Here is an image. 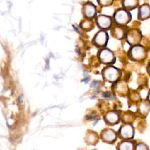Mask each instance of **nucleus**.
Returning a JSON list of instances; mask_svg holds the SVG:
<instances>
[{
	"label": "nucleus",
	"mask_w": 150,
	"mask_h": 150,
	"mask_svg": "<svg viewBox=\"0 0 150 150\" xmlns=\"http://www.w3.org/2000/svg\"><path fill=\"white\" fill-rule=\"evenodd\" d=\"M103 79L109 83H114L118 81L122 76L121 70L112 65H106L101 71Z\"/></svg>",
	"instance_id": "obj_1"
},
{
	"label": "nucleus",
	"mask_w": 150,
	"mask_h": 150,
	"mask_svg": "<svg viewBox=\"0 0 150 150\" xmlns=\"http://www.w3.org/2000/svg\"><path fill=\"white\" fill-rule=\"evenodd\" d=\"M128 56L132 61L141 62L146 58L147 52L143 46L138 44L130 47L128 52Z\"/></svg>",
	"instance_id": "obj_2"
},
{
	"label": "nucleus",
	"mask_w": 150,
	"mask_h": 150,
	"mask_svg": "<svg viewBox=\"0 0 150 150\" xmlns=\"http://www.w3.org/2000/svg\"><path fill=\"white\" fill-rule=\"evenodd\" d=\"M97 57L99 61L105 65H112L116 60L114 53L107 47L100 49L97 53Z\"/></svg>",
	"instance_id": "obj_3"
},
{
	"label": "nucleus",
	"mask_w": 150,
	"mask_h": 150,
	"mask_svg": "<svg viewBox=\"0 0 150 150\" xmlns=\"http://www.w3.org/2000/svg\"><path fill=\"white\" fill-rule=\"evenodd\" d=\"M131 14L129 11L123 8L117 10L113 15V21L115 24L125 26L131 21Z\"/></svg>",
	"instance_id": "obj_4"
},
{
	"label": "nucleus",
	"mask_w": 150,
	"mask_h": 150,
	"mask_svg": "<svg viewBox=\"0 0 150 150\" xmlns=\"http://www.w3.org/2000/svg\"><path fill=\"white\" fill-rule=\"evenodd\" d=\"M135 133V128L131 123H123L117 131L118 137L121 139H133Z\"/></svg>",
	"instance_id": "obj_5"
},
{
	"label": "nucleus",
	"mask_w": 150,
	"mask_h": 150,
	"mask_svg": "<svg viewBox=\"0 0 150 150\" xmlns=\"http://www.w3.org/2000/svg\"><path fill=\"white\" fill-rule=\"evenodd\" d=\"M109 40V35L107 30L100 29L94 36L92 43L97 48L101 49L107 47Z\"/></svg>",
	"instance_id": "obj_6"
},
{
	"label": "nucleus",
	"mask_w": 150,
	"mask_h": 150,
	"mask_svg": "<svg viewBox=\"0 0 150 150\" xmlns=\"http://www.w3.org/2000/svg\"><path fill=\"white\" fill-rule=\"evenodd\" d=\"M124 39L131 46L140 43L142 39V35L138 29H129L127 30Z\"/></svg>",
	"instance_id": "obj_7"
},
{
	"label": "nucleus",
	"mask_w": 150,
	"mask_h": 150,
	"mask_svg": "<svg viewBox=\"0 0 150 150\" xmlns=\"http://www.w3.org/2000/svg\"><path fill=\"white\" fill-rule=\"evenodd\" d=\"M117 132L110 128L103 129L100 134V139L105 143L108 144H114L118 138Z\"/></svg>",
	"instance_id": "obj_8"
},
{
	"label": "nucleus",
	"mask_w": 150,
	"mask_h": 150,
	"mask_svg": "<svg viewBox=\"0 0 150 150\" xmlns=\"http://www.w3.org/2000/svg\"><path fill=\"white\" fill-rule=\"evenodd\" d=\"M121 114L119 111L112 110L107 111L103 116L105 123L109 126H114L117 125L121 121Z\"/></svg>",
	"instance_id": "obj_9"
},
{
	"label": "nucleus",
	"mask_w": 150,
	"mask_h": 150,
	"mask_svg": "<svg viewBox=\"0 0 150 150\" xmlns=\"http://www.w3.org/2000/svg\"><path fill=\"white\" fill-rule=\"evenodd\" d=\"M95 23L97 26L101 29L107 30L110 29L112 25V19L111 16L105 15H99L95 18Z\"/></svg>",
	"instance_id": "obj_10"
},
{
	"label": "nucleus",
	"mask_w": 150,
	"mask_h": 150,
	"mask_svg": "<svg viewBox=\"0 0 150 150\" xmlns=\"http://www.w3.org/2000/svg\"><path fill=\"white\" fill-rule=\"evenodd\" d=\"M150 112V103L145 99L139 100L137 103V113L138 116L145 118Z\"/></svg>",
	"instance_id": "obj_11"
},
{
	"label": "nucleus",
	"mask_w": 150,
	"mask_h": 150,
	"mask_svg": "<svg viewBox=\"0 0 150 150\" xmlns=\"http://www.w3.org/2000/svg\"><path fill=\"white\" fill-rule=\"evenodd\" d=\"M128 29V27L126 25L122 26L115 24L114 26L112 25L110 28L111 35L112 38L116 39L122 40L125 38V34Z\"/></svg>",
	"instance_id": "obj_12"
},
{
	"label": "nucleus",
	"mask_w": 150,
	"mask_h": 150,
	"mask_svg": "<svg viewBox=\"0 0 150 150\" xmlns=\"http://www.w3.org/2000/svg\"><path fill=\"white\" fill-rule=\"evenodd\" d=\"M82 13L84 18L93 19L97 15L96 6L91 2H87L83 5L82 8Z\"/></svg>",
	"instance_id": "obj_13"
},
{
	"label": "nucleus",
	"mask_w": 150,
	"mask_h": 150,
	"mask_svg": "<svg viewBox=\"0 0 150 150\" xmlns=\"http://www.w3.org/2000/svg\"><path fill=\"white\" fill-rule=\"evenodd\" d=\"M100 139L98 133L91 129H87L84 137V142L88 145H96Z\"/></svg>",
	"instance_id": "obj_14"
},
{
	"label": "nucleus",
	"mask_w": 150,
	"mask_h": 150,
	"mask_svg": "<svg viewBox=\"0 0 150 150\" xmlns=\"http://www.w3.org/2000/svg\"><path fill=\"white\" fill-rule=\"evenodd\" d=\"M114 91L120 96H126L128 94L129 88L127 83L124 80H119L114 83Z\"/></svg>",
	"instance_id": "obj_15"
},
{
	"label": "nucleus",
	"mask_w": 150,
	"mask_h": 150,
	"mask_svg": "<svg viewBox=\"0 0 150 150\" xmlns=\"http://www.w3.org/2000/svg\"><path fill=\"white\" fill-rule=\"evenodd\" d=\"M137 142L132 139H121L116 146L117 150H133L135 149Z\"/></svg>",
	"instance_id": "obj_16"
},
{
	"label": "nucleus",
	"mask_w": 150,
	"mask_h": 150,
	"mask_svg": "<svg viewBox=\"0 0 150 150\" xmlns=\"http://www.w3.org/2000/svg\"><path fill=\"white\" fill-rule=\"evenodd\" d=\"M150 18V5L148 4L141 5L138 10V19L144 21Z\"/></svg>",
	"instance_id": "obj_17"
},
{
	"label": "nucleus",
	"mask_w": 150,
	"mask_h": 150,
	"mask_svg": "<svg viewBox=\"0 0 150 150\" xmlns=\"http://www.w3.org/2000/svg\"><path fill=\"white\" fill-rule=\"evenodd\" d=\"M136 118V115L132 111H127L121 114V121L122 123L132 124Z\"/></svg>",
	"instance_id": "obj_18"
},
{
	"label": "nucleus",
	"mask_w": 150,
	"mask_h": 150,
	"mask_svg": "<svg viewBox=\"0 0 150 150\" xmlns=\"http://www.w3.org/2000/svg\"><path fill=\"white\" fill-rule=\"evenodd\" d=\"M79 26L85 32H89L94 29V22L93 19L84 18L81 21Z\"/></svg>",
	"instance_id": "obj_19"
},
{
	"label": "nucleus",
	"mask_w": 150,
	"mask_h": 150,
	"mask_svg": "<svg viewBox=\"0 0 150 150\" xmlns=\"http://www.w3.org/2000/svg\"><path fill=\"white\" fill-rule=\"evenodd\" d=\"M139 0H122V7L128 10L134 9L139 6Z\"/></svg>",
	"instance_id": "obj_20"
},
{
	"label": "nucleus",
	"mask_w": 150,
	"mask_h": 150,
	"mask_svg": "<svg viewBox=\"0 0 150 150\" xmlns=\"http://www.w3.org/2000/svg\"><path fill=\"white\" fill-rule=\"evenodd\" d=\"M135 150H147L149 149L148 146L143 142H138L135 144Z\"/></svg>",
	"instance_id": "obj_21"
},
{
	"label": "nucleus",
	"mask_w": 150,
	"mask_h": 150,
	"mask_svg": "<svg viewBox=\"0 0 150 150\" xmlns=\"http://www.w3.org/2000/svg\"><path fill=\"white\" fill-rule=\"evenodd\" d=\"M98 3L103 6H108L112 4L113 0H97Z\"/></svg>",
	"instance_id": "obj_22"
},
{
	"label": "nucleus",
	"mask_w": 150,
	"mask_h": 150,
	"mask_svg": "<svg viewBox=\"0 0 150 150\" xmlns=\"http://www.w3.org/2000/svg\"><path fill=\"white\" fill-rule=\"evenodd\" d=\"M146 69V71H147L148 74L150 76V62H149L147 64Z\"/></svg>",
	"instance_id": "obj_23"
},
{
	"label": "nucleus",
	"mask_w": 150,
	"mask_h": 150,
	"mask_svg": "<svg viewBox=\"0 0 150 150\" xmlns=\"http://www.w3.org/2000/svg\"><path fill=\"white\" fill-rule=\"evenodd\" d=\"M146 99L148 100V101L150 103V89L149 90L148 92V94H147V96H146Z\"/></svg>",
	"instance_id": "obj_24"
},
{
	"label": "nucleus",
	"mask_w": 150,
	"mask_h": 150,
	"mask_svg": "<svg viewBox=\"0 0 150 150\" xmlns=\"http://www.w3.org/2000/svg\"><path fill=\"white\" fill-rule=\"evenodd\" d=\"M22 97H23V95H21L20 96V97L19 98V103H22Z\"/></svg>",
	"instance_id": "obj_25"
}]
</instances>
